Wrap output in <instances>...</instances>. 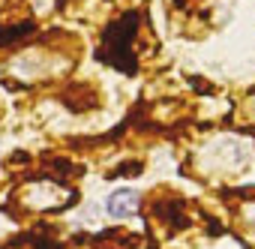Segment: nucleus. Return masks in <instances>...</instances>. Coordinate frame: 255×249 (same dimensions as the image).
I'll list each match as a JSON object with an SVG mask.
<instances>
[{
	"label": "nucleus",
	"mask_w": 255,
	"mask_h": 249,
	"mask_svg": "<svg viewBox=\"0 0 255 249\" xmlns=\"http://www.w3.org/2000/svg\"><path fill=\"white\" fill-rule=\"evenodd\" d=\"M138 24H141V12L138 9L126 12L120 21H111L105 27V33H102V45L96 48V60H105L108 66H117L126 75H135L138 72V60H135L129 42H132Z\"/></svg>",
	"instance_id": "nucleus-1"
},
{
	"label": "nucleus",
	"mask_w": 255,
	"mask_h": 249,
	"mask_svg": "<svg viewBox=\"0 0 255 249\" xmlns=\"http://www.w3.org/2000/svg\"><path fill=\"white\" fill-rule=\"evenodd\" d=\"M138 210V192L132 189H114V195L108 198V213L111 216H129Z\"/></svg>",
	"instance_id": "nucleus-2"
}]
</instances>
